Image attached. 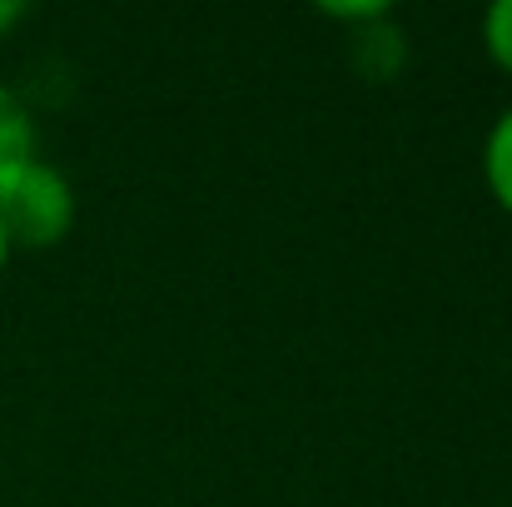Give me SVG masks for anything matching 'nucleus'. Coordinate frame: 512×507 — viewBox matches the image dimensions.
<instances>
[{
    "instance_id": "f257e3e1",
    "label": "nucleus",
    "mask_w": 512,
    "mask_h": 507,
    "mask_svg": "<svg viewBox=\"0 0 512 507\" xmlns=\"http://www.w3.org/2000/svg\"><path fill=\"white\" fill-rule=\"evenodd\" d=\"M0 224L10 249H55L75 229V189L40 155L0 184Z\"/></svg>"
},
{
    "instance_id": "7ed1b4c3",
    "label": "nucleus",
    "mask_w": 512,
    "mask_h": 507,
    "mask_svg": "<svg viewBox=\"0 0 512 507\" xmlns=\"http://www.w3.org/2000/svg\"><path fill=\"white\" fill-rule=\"evenodd\" d=\"M483 184H488L493 204L512 214V105L483 135Z\"/></svg>"
},
{
    "instance_id": "20e7f679",
    "label": "nucleus",
    "mask_w": 512,
    "mask_h": 507,
    "mask_svg": "<svg viewBox=\"0 0 512 507\" xmlns=\"http://www.w3.org/2000/svg\"><path fill=\"white\" fill-rule=\"evenodd\" d=\"M483 50L488 60L512 80V0H493L483 10Z\"/></svg>"
},
{
    "instance_id": "423d86ee",
    "label": "nucleus",
    "mask_w": 512,
    "mask_h": 507,
    "mask_svg": "<svg viewBox=\"0 0 512 507\" xmlns=\"http://www.w3.org/2000/svg\"><path fill=\"white\" fill-rule=\"evenodd\" d=\"M20 20H25V5L20 0H0V35H10Z\"/></svg>"
},
{
    "instance_id": "0eeeda50",
    "label": "nucleus",
    "mask_w": 512,
    "mask_h": 507,
    "mask_svg": "<svg viewBox=\"0 0 512 507\" xmlns=\"http://www.w3.org/2000/svg\"><path fill=\"white\" fill-rule=\"evenodd\" d=\"M10 254H15V249H10V239H5V224H0V274H5V264H10Z\"/></svg>"
},
{
    "instance_id": "f03ea898",
    "label": "nucleus",
    "mask_w": 512,
    "mask_h": 507,
    "mask_svg": "<svg viewBox=\"0 0 512 507\" xmlns=\"http://www.w3.org/2000/svg\"><path fill=\"white\" fill-rule=\"evenodd\" d=\"M35 145L40 140H35V120H30L25 100L0 80V184L35 160Z\"/></svg>"
},
{
    "instance_id": "39448f33",
    "label": "nucleus",
    "mask_w": 512,
    "mask_h": 507,
    "mask_svg": "<svg viewBox=\"0 0 512 507\" xmlns=\"http://www.w3.org/2000/svg\"><path fill=\"white\" fill-rule=\"evenodd\" d=\"M319 15L343 20V25H378V20H388L393 10H388L383 0H373V5H319Z\"/></svg>"
}]
</instances>
